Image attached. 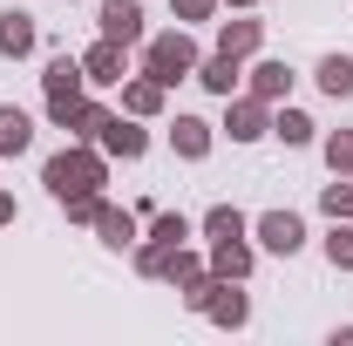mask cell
<instances>
[{
    "mask_svg": "<svg viewBox=\"0 0 353 346\" xmlns=\"http://www.w3.org/2000/svg\"><path fill=\"white\" fill-rule=\"evenodd\" d=\"M272 136H285V143H306V136H312V123L299 116V109H285V116L272 123Z\"/></svg>",
    "mask_w": 353,
    "mask_h": 346,
    "instance_id": "cb8c5ba5",
    "label": "cell"
},
{
    "mask_svg": "<svg viewBox=\"0 0 353 346\" xmlns=\"http://www.w3.org/2000/svg\"><path fill=\"white\" fill-rule=\"evenodd\" d=\"M319 88H326V95H353V61L347 54H326V61H319Z\"/></svg>",
    "mask_w": 353,
    "mask_h": 346,
    "instance_id": "ffe728a7",
    "label": "cell"
},
{
    "mask_svg": "<svg viewBox=\"0 0 353 346\" xmlns=\"http://www.w3.org/2000/svg\"><path fill=\"white\" fill-rule=\"evenodd\" d=\"M252 48H259V21H224L218 54H252Z\"/></svg>",
    "mask_w": 353,
    "mask_h": 346,
    "instance_id": "ac0fdd59",
    "label": "cell"
},
{
    "mask_svg": "<svg viewBox=\"0 0 353 346\" xmlns=\"http://www.w3.org/2000/svg\"><path fill=\"white\" fill-rule=\"evenodd\" d=\"M28 143H34V123H28V116L7 102V109H0V156H21Z\"/></svg>",
    "mask_w": 353,
    "mask_h": 346,
    "instance_id": "9c48e42d",
    "label": "cell"
},
{
    "mask_svg": "<svg viewBox=\"0 0 353 346\" xmlns=\"http://www.w3.org/2000/svg\"><path fill=\"white\" fill-rule=\"evenodd\" d=\"M238 7H252V0H238Z\"/></svg>",
    "mask_w": 353,
    "mask_h": 346,
    "instance_id": "f546056e",
    "label": "cell"
},
{
    "mask_svg": "<svg viewBox=\"0 0 353 346\" xmlns=\"http://www.w3.org/2000/svg\"><path fill=\"white\" fill-rule=\"evenodd\" d=\"M183 238H190V224H183V211H163L157 217V224H150V252H143V272H163V258H170L176 245H183Z\"/></svg>",
    "mask_w": 353,
    "mask_h": 346,
    "instance_id": "277c9868",
    "label": "cell"
},
{
    "mask_svg": "<svg viewBox=\"0 0 353 346\" xmlns=\"http://www.w3.org/2000/svg\"><path fill=\"white\" fill-rule=\"evenodd\" d=\"M48 116H54V123H61V116H68V109H75V102H82V61H75V54H54V61H48Z\"/></svg>",
    "mask_w": 353,
    "mask_h": 346,
    "instance_id": "7a4b0ae2",
    "label": "cell"
},
{
    "mask_svg": "<svg viewBox=\"0 0 353 346\" xmlns=\"http://www.w3.org/2000/svg\"><path fill=\"white\" fill-rule=\"evenodd\" d=\"M102 143H109L116 156H143V143H150V136L136 130V123H123V116H109V123H102Z\"/></svg>",
    "mask_w": 353,
    "mask_h": 346,
    "instance_id": "7c38bea8",
    "label": "cell"
},
{
    "mask_svg": "<svg viewBox=\"0 0 353 346\" xmlns=\"http://www.w3.org/2000/svg\"><path fill=\"white\" fill-rule=\"evenodd\" d=\"M82 75H88V82H123V41L102 34V41L82 54Z\"/></svg>",
    "mask_w": 353,
    "mask_h": 346,
    "instance_id": "52a82bcc",
    "label": "cell"
},
{
    "mask_svg": "<svg viewBox=\"0 0 353 346\" xmlns=\"http://www.w3.org/2000/svg\"><path fill=\"white\" fill-rule=\"evenodd\" d=\"M211 272H218V278H245V272H252V252H245L238 238H218V252H211Z\"/></svg>",
    "mask_w": 353,
    "mask_h": 346,
    "instance_id": "4fadbf2b",
    "label": "cell"
},
{
    "mask_svg": "<svg viewBox=\"0 0 353 346\" xmlns=\"http://www.w3.org/2000/svg\"><path fill=\"white\" fill-rule=\"evenodd\" d=\"M326 258L353 272V231H333V238H326Z\"/></svg>",
    "mask_w": 353,
    "mask_h": 346,
    "instance_id": "4316f807",
    "label": "cell"
},
{
    "mask_svg": "<svg viewBox=\"0 0 353 346\" xmlns=\"http://www.w3.org/2000/svg\"><path fill=\"white\" fill-rule=\"evenodd\" d=\"M204 312H211L218 326H245V292H231V285H211V299H204Z\"/></svg>",
    "mask_w": 353,
    "mask_h": 346,
    "instance_id": "5bb4252c",
    "label": "cell"
},
{
    "mask_svg": "<svg viewBox=\"0 0 353 346\" xmlns=\"http://www.w3.org/2000/svg\"><path fill=\"white\" fill-rule=\"evenodd\" d=\"M28 48H34V14L7 7L0 14V54H28Z\"/></svg>",
    "mask_w": 353,
    "mask_h": 346,
    "instance_id": "ba28073f",
    "label": "cell"
},
{
    "mask_svg": "<svg viewBox=\"0 0 353 346\" xmlns=\"http://www.w3.org/2000/svg\"><path fill=\"white\" fill-rule=\"evenodd\" d=\"M123 109H130V116H157V109H163V82H157V75L130 82L123 88Z\"/></svg>",
    "mask_w": 353,
    "mask_h": 346,
    "instance_id": "8fae6325",
    "label": "cell"
},
{
    "mask_svg": "<svg viewBox=\"0 0 353 346\" xmlns=\"http://www.w3.org/2000/svg\"><path fill=\"white\" fill-rule=\"evenodd\" d=\"M204 231H211V238H238V231H245V217L231 211V204H218V211L204 217Z\"/></svg>",
    "mask_w": 353,
    "mask_h": 346,
    "instance_id": "603a6c76",
    "label": "cell"
},
{
    "mask_svg": "<svg viewBox=\"0 0 353 346\" xmlns=\"http://www.w3.org/2000/svg\"><path fill=\"white\" fill-rule=\"evenodd\" d=\"M102 123H109V109H102V102H75V109L61 116V130H75V136H102Z\"/></svg>",
    "mask_w": 353,
    "mask_h": 346,
    "instance_id": "d6986e66",
    "label": "cell"
},
{
    "mask_svg": "<svg viewBox=\"0 0 353 346\" xmlns=\"http://www.w3.org/2000/svg\"><path fill=\"white\" fill-rule=\"evenodd\" d=\"M326 163L353 176V130H340V136H333V143H326Z\"/></svg>",
    "mask_w": 353,
    "mask_h": 346,
    "instance_id": "d4e9b609",
    "label": "cell"
},
{
    "mask_svg": "<svg viewBox=\"0 0 353 346\" xmlns=\"http://www.w3.org/2000/svg\"><path fill=\"white\" fill-rule=\"evenodd\" d=\"M163 278H170V285H204V265L183 258V252H170V258H163Z\"/></svg>",
    "mask_w": 353,
    "mask_h": 346,
    "instance_id": "7402d4cb",
    "label": "cell"
},
{
    "mask_svg": "<svg viewBox=\"0 0 353 346\" xmlns=\"http://www.w3.org/2000/svg\"><path fill=\"white\" fill-rule=\"evenodd\" d=\"M95 224H102V238H109V245H130V238H136V217L116 211V204H102V211H95Z\"/></svg>",
    "mask_w": 353,
    "mask_h": 346,
    "instance_id": "44dd1931",
    "label": "cell"
},
{
    "mask_svg": "<svg viewBox=\"0 0 353 346\" xmlns=\"http://www.w3.org/2000/svg\"><path fill=\"white\" fill-rule=\"evenodd\" d=\"M285 88H292V68H285V61H265L259 75H252V95H259V102H279Z\"/></svg>",
    "mask_w": 353,
    "mask_h": 346,
    "instance_id": "2e32d148",
    "label": "cell"
},
{
    "mask_svg": "<svg viewBox=\"0 0 353 346\" xmlns=\"http://www.w3.org/2000/svg\"><path fill=\"white\" fill-rule=\"evenodd\" d=\"M176 14H183V21H204V14H211V0H176Z\"/></svg>",
    "mask_w": 353,
    "mask_h": 346,
    "instance_id": "83f0119b",
    "label": "cell"
},
{
    "mask_svg": "<svg viewBox=\"0 0 353 346\" xmlns=\"http://www.w3.org/2000/svg\"><path fill=\"white\" fill-rule=\"evenodd\" d=\"M326 211H333V217H353V183H326Z\"/></svg>",
    "mask_w": 353,
    "mask_h": 346,
    "instance_id": "484cf974",
    "label": "cell"
},
{
    "mask_svg": "<svg viewBox=\"0 0 353 346\" xmlns=\"http://www.w3.org/2000/svg\"><path fill=\"white\" fill-rule=\"evenodd\" d=\"M197 82L211 88V95H231V88H238V54H218V61H204V68H197Z\"/></svg>",
    "mask_w": 353,
    "mask_h": 346,
    "instance_id": "9a60e30c",
    "label": "cell"
},
{
    "mask_svg": "<svg viewBox=\"0 0 353 346\" xmlns=\"http://www.w3.org/2000/svg\"><path fill=\"white\" fill-rule=\"evenodd\" d=\"M95 183H102V163L88 156V150H61L54 163H48V190L68 204V197H95Z\"/></svg>",
    "mask_w": 353,
    "mask_h": 346,
    "instance_id": "6da1fadb",
    "label": "cell"
},
{
    "mask_svg": "<svg viewBox=\"0 0 353 346\" xmlns=\"http://www.w3.org/2000/svg\"><path fill=\"white\" fill-rule=\"evenodd\" d=\"M224 130L238 136V143H259V136L272 130V123H265V102H259V95H252V102H238V109H231V123H224Z\"/></svg>",
    "mask_w": 353,
    "mask_h": 346,
    "instance_id": "30bf717a",
    "label": "cell"
},
{
    "mask_svg": "<svg viewBox=\"0 0 353 346\" xmlns=\"http://www.w3.org/2000/svg\"><path fill=\"white\" fill-rule=\"evenodd\" d=\"M7 217H14V197H0V224H7Z\"/></svg>",
    "mask_w": 353,
    "mask_h": 346,
    "instance_id": "f1b7e54d",
    "label": "cell"
},
{
    "mask_svg": "<svg viewBox=\"0 0 353 346\" xmlns=\"http://www.w3.org/2000/svg\"><path fill=\"white\" fill-rule=\"evenodd\" d=\"M176 150H183V156H204V150H211V123H197V116H176Z\"/></svg>",
    "mask_w": 353,
    "mask_h": 346,
    "instance_id": "e0dca14e",
    "label": "cell"
},
{
    "mask_svg": "<svg viewBox=\"0 0 353 346\" xmlns=\"http://www.w3.org/2000/svg\"><path fill=\"white\" fill-rule=\"evenodd\" d=\"M259 245H265V252H285V258H292V252L306 245V224H299L292 211H265V217H259Z\"/></svg>",
    "mask_w": 353,
    "mask_h": 346,
    "instance_id": "5b68a950",
    "label": "cell"
},
{
    "mask_svg": "<svg viewBox=\"0 0 353 346\" xmlns=\"http://www.w3.org/2000/svg\"><path fill=\"white\" fill-rule=\"evenodd\" d=\"M102 34H109V41H143V7H136V0H102Z\"/></svg>",
    "mask_w": 353,
    "mask_h": 346,
    "instance_id": "8992f818",
    "label": "cell"
},
{
    "mask_svg": "<svg viewBox=\"0 0 353 346\" xmlns=\"http://www.w3.org/2000/svg\"><path fill=\"white\" fill-rule=\"evenodd\" d=\"M190 68H197V48H190V34H157V41H150V75H157L163 88L183 82Z\"/></svg>",
    "mask_w": 353,
    "mask_h": 346,
    "instance_id": "3957f363",
    "label": "cell"
}]
</instances>
